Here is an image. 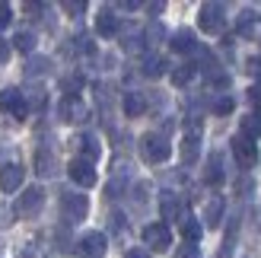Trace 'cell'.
<instances>
[{
	"label": "cell",
	"mask_w": 261,
	"mask_h": 258,
	"mask_svg": "<svg viewBox=\"0 0 261 258\" xmlns=\"http://www.w3.org/2000/svg\"><path fill=\"white\" fill-rule=\"evenodd\" d=\"M201 233H204V226L194 220V217H181V236H185V242H198L201 239Z\"/></svg>",
	"instance_id": "cell-22"
},
{
	"label": "cell",
	"mask_w": 261,
	"mask_h": 258,
	"mask_svg": "<svg viewBox=\"0 0 261 258\" xmlns=\"http://www.w3.org/2000/svg\"><path fill=\"white\" fill-rule=\"evenodd\" d=\"M42 204H45V191L42 188H25L22 195L16 198V208H13V214L22 217V220H35L38 211H42Z\"/></svg>",
	"instance_id": "cell-1"
},
{
	"label": "cell",
	"mask_w": 261,
	"mask_h": 258,
	"mask_svg": "<svg viewBox=\"0 0 261 258\" xmlns=\"http://www.w3.org/2000/svg\"><path fill=\"white\" fill-rule=\"evenodd\" d=\"M175 258H201V249H198V246H191V242H185V246H178V249H175Z\"/></svg>",
	"instance_id": "cell-32"
},
{
	"label": "cell",
	"mask_w": 261,
	"mask_h": 258,
	"mask_svg": "<svg viewBox=\"0 0 261 258\" xmlns=\"http://www.w3.org/2000/svg\"><path fill=\"white\" fill-rule=\"evenodd\" d=\"M166 4H160V0H153V4H147V13H163Z\"/></svg>",
	"instance_id": "cell-39"
},
{
	"label": "cell",
	"mask_w": 261,
	"mask_h": 258,
	"mask_svg": "<svg viewBox=\"0 0 261 258\" xmlns=\"http://www.w3.org/2000/svg\"><path fill=\"white\" fill-rule=\"evenodd\" d=\"M198 22H201L204 32L217 35V32L226 25V7H223V4H204L201 13H198Z\"/></svg>",
	"instance_id": "cell-5"
},
{
	"label": "cell",
	"mask_w": 261,
	"mask_h": 258,
	"mask_svg": "<svg viewBox=\"0 0 261 258\" xmlns=\"http://www.w3.org/2000/svg\"><path fill=\"white\" fill-rule=\"evenodd\" d=\"M22 178H25V169L19 163H4L0 166V188H4L7 195H13L16 188H22Z\"/></svg>",
	"instance_id": "cell-11"
},
{
	"label": "cell",
	"mask_w": 261,
	"mask_h": 258,
	"mask_svg": "<svg viewBox=\"0 0 261 258\" xmlns=\"http://www.w3.org/2000/svg\"><path fill=\"white\" fill-rule=\"evenodd\" d=\"M67 175H70V182H76L80 188H93L96 178H99L96 169H93V163H89V160H80V157L67 163Z\"/></svg>",
	"instance_id": "cell-8"
},
{
	"label": "cell",
	"mask_w": 261,
	"mask_h": 258,
	"mask_svg": "<svg viewBox=\"0 0 261 258\" xmlns=\"http://www.w3.org/2000/svg\"><path fill=\"white\" fill-rule=\"evenodd\" d=\"M118 7H121V10H140V4H137V0H121Z\"/></svg>",
	"instance_id": "cell-40"
},
{
	"label": "cell",
	"mask_w": 261,
	"mask_h": 258,
	"mask_svg": "<svg viewBox=\"0 0 261 258\" xmlns=\"http://www.w3.org/2000/svg\"><path fill=\"white\" fill-rule=\"evenodd\" d=\"M169 45H172V51H178V55H191V51H198V35L191 29H178Z\"/></svg>",
	"instance_id": "cell-17"
},
{
	"label": "cell",
	"mask_w": 261,
	"mask_h": 258,
	"mask_svg": "<svg viewBox=\"0 0 261 258\" xmlns=\"http://www.w3.org/2000/svg\"><path fill=\"white\" fill-rule=\"evenodd\" d=\"M166 67H169V64H166L160 55H147V58H143V64H140V73L150 76V80H156V76L166 73Z\"/></svg>",
	"instance_id": "cell-20"
},
{
	"label": "cell",
	"mask_w": 261,
	"mask_h": 258,
	"mask_svg": "<svg viewBox=\"0 0 261 258\" xmlns=\"http://www.w3.org/2000/svg\"><path fill=\"white\" fill-rule=\"evenodd\" d=\"M185 214V204H181V198L175 195V191H166L163 195V217L166 220H175V217Z\"/></svg>",
	"instance_id": "cell-19"
},
{
	"label": "cell",
	"mask_w": 261,
	"mask_h": 258,
	"mask_svg": "<svg viewBox=\"0 0 261 258\" xmlns=\"http://www.w3.org/2000/svg\"><path fill=\"white\" fill-rule=\"evenodd\" d=\"M258 229H261V208H258Z\"/></svg>",
	"instance_id": "cell-42"
},
{
	"label": "cell",
	"mask_w": 261,
	"mask_h": 258,
	"mask_svg": "<svg viewBox=\"0 0 261 258\" xmlns=\"http://www.w3.org/2000/svg\"><path fill=\"white\" fill-rule=\"evenodd\" d=\"M35 172L38 175H55V157L42 147V150H35Z\"/></svg>",
	"instance_id": "cell-21"
},
{
	"label": "cell",
	"mask_w": 261,
	"mask_h": 258,
	"mask_svg": "<svg viewBox=\"0 0 261 258\" xmlns=\"http://www.w3.org/2000/svg\"><path fill=\"white\" fill-rule=\"evenodd\" d=\"M223 178H226L223 153H211V160H207V169H204V182H207V185H220Z\"/></svg>",
	"instance_id": "cell-16"
},
{
	"label": "cell",
	"mask_w": 261,
	"mask_h": 258,
	"mask_svg": "<svg viewBox=\"0 0 261 258\" xmlns=\"http://www.w3.org/2000/svg\"><path fill=\"white\" fill-rule=\"evenodd\" d=\"M48 70H51L48 58H29V64H25V76H45Z\"/></svg>",
	"instance_id": "cell-26"
},
{
	"label": "cell",
	"mask_w": 261,
	"mask_h": 258,
	"mask_svg": "<svg viewBox=\"0 0 261 258\" xmlns=\"http://www.w3.org/2000/svg\"><path fill=\"white\" fill-rule=\"evenodd\" d=\"M13 220H10V208H7V204H0V229H7Z\"/></svg>",
	"instance_id": "cell-37"
},
{
	"label": "cell",
	"mask_w": 261,
	"mask_h": 258,
	"mask_svg": "<svg viewBox=\"0 0 261 258\" xmlns=\"http://www.w3.org/2000/svg\"><path fill=\"white\" fill-rule=\"evenodd\" d=\"M198 153H201V124H191V131L185 134V140H181V160L194 163Z\"/></svg>",
	"instance_id": "cell-12"
},
{
	"label": "cell",
	"mask_w": 261,
	"mask_h": 258,
	"mask_svg": "<svg viewBox=\"0 0 261 258\" xmlns=\"http://www.w3.org/2000/svg\"><path fill=\"white\" fill-rule=\"evenodd\" d=\"M13 48L29 55V51L35 48V35H29V32H16V35H13Z\"/></svg>",
	"instance_id": "cell-29"
},
{
	"label": "cell",
	"mask_w": 261,
	"mask_h": 258,
	"mask_svg": "<svg viewBox=\"0 0 261 258\" xmlns=\"http://www.w3.org/2000/svg\"><path fill=\"white\" fill-rule=\"evenodd\" d=\"M236 233H239V220L232 217L229 229H226V239H223V249H220V258H229L232 255V249H236Z\"/></svg>",
	"instance_id": "cell-24"
},
{
	"label": "cell",
	"mask_w": 261,
	"mask_h": 258,
	"mask_svg": "<svg viewBox=\"0 0 261 258\" xmlns=\"http://www.w3.org/2000/svg\"><path fill=\"white\" fill-rule=\"evenodd\" d=\"M258 10H245L242 16H239V35H252V29L258 25Z\"/></svg>",
	"instance_id": "cell-27"
},
{
	"label": "cell",
	"mask_w": 261,
	"mask_h": 258,
	"mask_svg": "<svg viewBox=\"0 0 261 258\" xmlns=\"http://www.w3.org/2000/svg\"><path fill=\"white\" fill-rule=\"evenodd\" d=\"M0 112L4 115H13V118H25L29 115V102H25V93L16 86H10L0 93Z\"/></svg>",
	"instance_id": "cell-4"
},
{
	"label": "cell",
	"mask_w": 261,
	"mask_h": 258,
	"mask_svg": "<svg viewBox=\"0 0 261 258\" xmlns=\"http://www.w3.org/2000/svg\"><path fill=\"white\" fill-rule=\"evenodd\" d=\"M10 19H13V7L10 4H0V29H7Z\"/></svg>",
	"instance_id": "cell-34"
},
{
	"label": "cell",
	"mask_w": 261,
	"mask_h": 258,
	"mask_svg": "<svg viewBox=\"0 0 261 258\" xmlns=\"http://www.w3.org/2000/svg\"><path fill=\"white\" fill-rule=\"evenodd\" d=\"M121 106H124V115H127V118H140V115L147 112V99H143L140 93H134V89H130V93H124Z\"/></svg>",
	"instance_id": "cell-18"
},
{
	"label": "cell",
	"mask_w": 261,
	"mask_h": 258,
	"mask_svg": "<svg viewBox=\"0 0 261 258\" xmlns=\"http://www.w3.org/2000/svg\"><path fill=\"white\" fill-rule=\"evenodd\" d=\"M70 144H73L76 150L83 153L80 160H89V163H96V160H99V153H102V147H99V140H96L93 134H80V137H73Z\"/></svg>",
	"instance_id": "cell-14"
},
{
	"label": "cell",
	"mask_w": 261,
	"mask_h": 258,
	"mask_svg": "<svg viewBox=\"0 0 261 258\" xmlns=\"http://www.w3.org/2000/svg\"><path fill=\"white\" fill-rule=\"evenodd\" d=\"M124 258H153L147 249H130V252H124Z\"/></svg>",
	"instance_id": "cell-38"
},
{
	"label": "cell",
	"mask_w": 261,
	"mask_h": 258,
	"mask_svg": "<svg viewBox=\"0 0 261 258\" xmlns=\"http://www.w3.org/2000/svg\"><path fill=\"white\" fill-rule=\"evenodd\" d=\"M124 51H140V45H143V32L137 29V25H127V35H124Z\"/></svg>",
	"instance_id": "cell-28"
},
{
	"label": "cell",
	"mask_w": 261,
	"mask_h": 258,
	"mask_svg": "<svg viewBox=\"0 0 261 258\" xmlns=\"http://www.w3.org/2000/svg\"><path fill=\"white\" fill-rule=\"evenodd\" d=\"M172 147H169V140L163 134H143L140 137V157L147 163H166Z\"/></svg>",
	"instance_id": "cell-3"
},
{
	"label": "cell",
	"mask_w": 261,
	"mask_h": 258,
	"mask_svg": "<svg viewBox=\"0 0 261 258\" xmlns=\"http://www.w3.org/2000/svg\"><path fill=\"white\" fill-rule=\"evenodd\" d=\"M4 58H7V42L0 38V61H4Z\"/></svg>",
	"instance_id": "cell-41"
},
{
	"label": "cell",
	"mask_w": 261,
	"mask_h": 258,
	"mask_svg": "<svg viewBox=\"0 0 261 258\" xmlns=\"http://www.w3.org/2000/svg\"><path fill=\"white\" fill-rule=\"evenodd\" d=\"M96 29H99V35H106V38H112L115 32L121 29V22H118V16H115V10H112V7H102V10H99V16H96Z\"/></svg>",
	"instance_id": "cell-13"
},
{
	"label": "cell",
	"mask_w": 261,
	"mask_h": 258,
	"mask_svg": "<svg viewBox=\"0 0 261 258\" xmlns=\"http://www.w3.org/2000/svg\"><path fill=\"white\" fill-rule=\"evenodd\" d=\"M232 109H236V102H232V96H226V93H220V96L214 99V112H217V115H229Z\"/></svg>",
	"instance_id": "cell-30"
},
{
	"label": "cell",
	"mask_w": 261,
	"mask_h": 258,
	"mask_svg": "<svg viewBox=\"0 0 261 258\" xmlns=\"http://www.w3.org/2000/svg\"><path fill=\"white\" fill-rule=\"evenodd\" d=\"M143 38H147V45H156L160 38H166V32H163L160 22H153V25H147V29H143Z\"/></svg>",
	"instance_id": "cell-31"
},
{
	"label": "cell",
	"mask_w": 261,
	"mask_h": 258,
	"mask_svg": "<svg viewBox=\"0 0 261 258\" xmlns=\"http://www.w3.org/2000/svg\"><path fill=\"white\" fill-rule=\"evenodd\" d=\"M239 137H245V140L261 137V115H245V118H242V131H239Z\"/></svg>",
	"instance_id": "cell-23"
},
{
	"label": "cell",
	"mask_w": 261,
	"mask_h": 258,
	"mask_svg": "<svg viewBox=\"0 0 261 258\" xmlns=\"http://www.w3.org/2000/svg\"><path fill=\"white\" fill-rule=\"evenodd\" d=\"M58 115H61V121L83 124V121L89 118V109H86V102H83L80 96H64L61 106H58Z\"/></svg>",
	"instance_id": "cell-6"
},
{
	"label": "cell",
	"mask_w": 261,
	"mask_h": 258,
	"mask_svg": "<svg viewBox=\"0 0 261 258\" xmlns=\"http://www.w3.org/2000/svg\"><path fill=\"white\" fill-rule=\"evenodd\" d=\"M229 144H232V157H236V163L242 166V169H252V166H258V147L252 144V140H245V137L236 134Z\"/></svg>",
	"instance_id": "cell-9"
},
{
	"label": "cell",
	"mask_w": 261,
	"mask_h": 258,
	"mask_svg": "<svg viewBox=\"0 0 261 258\" xmlns=\"http://www.w3.org/2000/svg\"><path fill=\"white\" fill-rule=\"evenodd\" d=\"M106 249H109L106 246V236L96 233V229H93V233H83L80 242H76V255H83V258H102Z\"/></svg>",
	"instance_id": "cell-10"
},
{
	"label": "cell",
	"mask_w": 261,
	"mask_h": 258,
	"mask_svg": "<svg viewBox=\"0 0 261 258\" xmlns=\"http://www.w3.org/2000/svg\"><path fill=\"white\" fill-rule=\"evenodd\" d=\"M64 13H70V16H80V13H86V4H83V0H67V4H64Z\"/></svg>",
	"instance_id": "cell-33"
},
{
	"label": "cell",
	"mask_w": 261,
	"mask_h": 258,
	"mask_svg": "<svg viewBox=\"0 0 261 258\" xmlns=\"http://www.w3.org/2000/svg\"><path fill=\"white\" fill-rule=\"evenodd\" d=\"M223 211H226L223 195L207 198V204H204V223H207V226H220V220H223Z\"/></svg>",
	"instance_id": "cell-15"
},
{
	"label": "cell",
	"mask_w": 261,
	"mask_h": 258,
	"mask_svg": "<svg viewBox=\"0 0 261 258\" xmlns=\"http://www.w3.org/2000/svg\"><path fill=\"white\" fill-rule=\"evenodd\" d=\"M245 70H249L252 76H258V80H261V58H249V61H245Z\"/></svg>",
	"instance_id": "cell-35"
},
{
	"label": "cell",
	"mask_w": 261,
	"mask_h": 258,
	"mask_svg": "<svg viewBox=\"0 0 261 258\" xmlns=\"http://www.w3.org/2000/svg\"><path fill=\"white\" fill-rule=\"evenodd\" d=\"M194 73H198V67H194V64H181V67L172 70V83H175V86H188V83L194 80Z\"/></svg>",
	"instance_id": "cell-25"
},
{
	"label": "cell",
	"mask_w": 261,
	"mask_h": 258,
	"mask_svg": "<svg viewBox=\"0 0 261 258\" xmlns=\"http://www.w3.org/2000/svg\"><path fill=\"white\" fill-rule=\"evenodd\" d=\"M249 102H252V106H255V109H258V112H261V83H258V86H252V89H249Z\"/></svg>",
	"instance_id": "cell-36"
},
{
	"label": "cell",
	"mask_w": 261,
	"mask_h": 258,
	"mask_svg": "<svg viewBox=\"0 0 261 258\" xmlns=\"http://www.w3.org/2000/svg\"><path fill=\"white\" fill-rule=\"evenodd\" d=\"M61 214H64V220H67V223L86 220V214H89V198H86V195H76V191H64V195H61Z\"/></svg>",
	"instance_id": "cell-2"
},
{
	"label": "cell",
	"mask_w": 261,
	"mask_h": 258,
	"mask_svg": "<svg viewBox=\"0 0 261 258\" xmlns=\"http://www.w3.org/2000/svg\"><path fill=\"white\" fill-rule=\"evenodd\" d=\"M143 242L153 252H166L172 246V229H169V223H147L143 226Z\"/></svg>",
	"instance_id": "cell-7"
}]
</instances>
